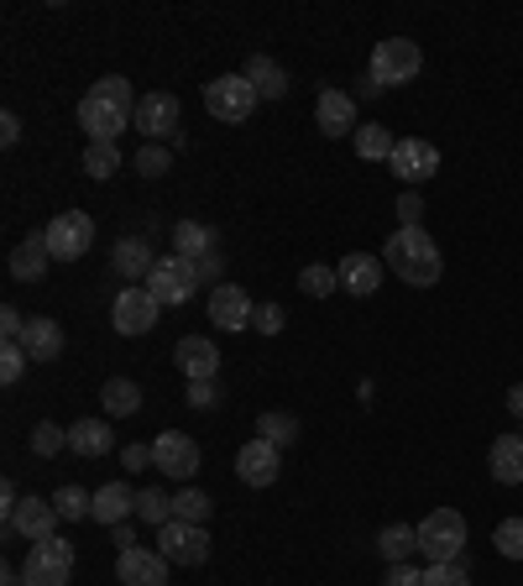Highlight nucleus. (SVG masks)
Here are the masks:
<instances>
[{
	"label": "nucleus",
	"mask_w": 523,
	"mask_h": 586,
	"mask_svg": "<svg viewBox=\"0 0 523 586\" xmlns=\"http://www.w3.org/2000/svg\"><path fill=\"white\" fill-rule=\"evenodd\" d=\"M383 267H393L408 289H435L440 273H445V257H440L435 236L424 225H398L383 246Z\"/></svg>",
	"instance_id": "nucleus-1"
},
{
	"label": "nucleus",
	"mask_w": 523,
	"mask_h": 586,
	"mask_svg": "<svg viewBox=\"0 0 523 586\" xmlns=\"http://www.w3.org/2000/svg\"><path fill=\"white\" fill-rule=\"evenodd\" d=\"M257 105H262V95H257V85H251L246 74H220V79H209L205 85V110L215 116V121H226V126H241Z\"/></svg>",
	"instance_id": "nucleus-2"
},
{
	"label": "nucleus",
	"mask_w": 523,
	"mask_h": 586,
	"mask_svg": "<svg viewBox=\"0 0 523 586\" xmlns=\"http://www.w3.org/2000/svg\"><path fill=\"white\" fill-rule=\"evenodd\" d=\"M466 550V518L455 508H435V514L418 524V555H430V566H445V560H461Z\"/></svg>",
	"instance_id": "nucleus-3"
},
{
	"label": "nucleus",
	"mask_w": 523,
	"mask_h": 586,
	"mask_svg": "<svg viewBox=\"0 0 523 586\" xmlns=\"http://www.w3.org/2000/svg\"><path fill=\"white\" fill-rule=\"evenodd\" d=\"M147 293H152L162 310H178V304H189L194 293H199V267L189 257H157L152 273H147Z\"/></svg>",
	"instance_id": "nucleus-4"
},
{
	"label": "nucleus",
	"mask_w": 523,
	"mask_h": 586,
	"mask_svg": "<svg viewBox=\"0 0 523 586\" xmlns=\"http://www.w3.org/2000/svg\"><path fill=\"white\" fill-rule=\"evenodd\" d=\"M418 69H424V52H418V42H408V37H383V42L372 48V79L383 89L418 79Z\"/></svg>",
	"instance_id": "nucleus-5"
},
{
	"label": "nucleus",
	"mask_w": 523,
	"mask_h": 586,
	"mask_svg": "<svg viewBox=\"0 0 523 586\" xmlns=\"http://www.w3.org/2000/svg\"><path fill=\"white\" fill-rule=\"evenodd\" d=\"M69 576H73V545L58 535L32 545L27 566H21V582L27 586H69Z\"/></svg>",
	"instance_id": "nucleus-6"
},
{
	"label": "nucleus",
	"mask_w": 523,
	"mask_h": 586,
	"mask_svg": "<svg viewBox=\"0 0 523 586\" xmlns=\"http://www.w3.org/2000/svg\"><path fill=\"white\" fill-rule=\"evenodd\" d=\"M48 252L52 262H79L95 246V221H89L85 209H63V215H52L48 221Z\"/></svg>",
	"instance_id": "nucleus-7"
},
{
	"label": "nucleus",
	"mask_w": 523,
	"mask_h": 586,
	"mask_svg": "<svg viewBox=\"0 0 523 586\" xmlns=\"http://www.w3.org/2000/svg\"><path fill=\"white\" fill-rule=\"evenodd\" d=\"M152 466L162 477H174V482H189L194 471H199V440L184 430H162L152 440Z\"/></svg>",
	"instance_id": "nucleus-8"
},
{
	"label": "nucleus",
	"mask_w": 523,
	"mask_h": 586,
	"mask_svg": "<svg viewBox=\"0 0 523 586\" xmlns=\"http://www.w3.org/2000/svg\"><path fill=\"white\" fill-rule=\"evenodd\" d=\"M387 168L398 173L403 184L414 189V184H430L440 173V147L424 137H398V147H393V157H387Z\"/></svg>",
	"instance_id": "nucleus-9"
},
{
	"label": "nucleus",
	"mask_w": 523,
	"mask_h": 586,
	"mask_svg": "<svg viewBox=\"0 0 523 586\" xmlns=\"http://www.w3.org/2000/svg\"><path fill=\"white\" fill-rule=\"evenodd\" d=\"M209 325L230 330V335L251 330V325H257V304H251V293L236 289V283H220V289L209 293Z\"/></svg>",
	"instance_id": "nucleus-10"
},
{
	"label": "nucleus",
	"mask_w": 523,
	"mask_h": 586,
	"mask_svg": "<svg viewBox=\"0 0 523 586\" xmlns=\"http://www.w3.org/2000/svg\"><path fill=\"white\" fill-rule=\"evenodd\" d=\"M157 550L168 555L174 566H205L209 560V535L205 524H168V529H157Z\"/></svg>",
	"instance_id": "nucleus-11"
},
{
	"label": "nucleus",
	"mask_w": 523,
	"mask_h": 586,
	"mask_svg": "<svg viewBox=\"0 0 523 586\" xmlns=\"http://www.w3.org/2000/svg\"><path fill=\"white\" fill-rule=\"evenodd\" d=\"M131 126H137L147 141L178 137V95H168V89H152V95H141L137 110H131Z\"/></svg>",
	"instance_id": "nucleus-12"
},
{
	"label": "nucleus",
	"mask_w": 523,
	"mask_h": 586,
	"mask_svg": "<svg viewBox=\"0 0 523 586\" xmlns=\"http://www.w3.org/2000/svg\"><path fill=\"white\" fill-rule=\"evenodd\" d=\"M157 304L147 289H131L126 283L121 293H116V304H110V320H116V335H147V330L157 325Z\"/></svg>",
	"instance_id": "nucleus-13"
},
{
	"label": "nucleus",
	"mask_w": 523,
	"mask_h": 586,
	"mask_svg": "<svg viewBox=\"0 0 523 586\" xmlns=\"http://www.w3.org/2000/svg\"><path fill=\"white\" fill-rule=\"evenodd\" d=\"M79 126H85L89 141H121V131L131 126V110L100 100V95H85L79 100Z\"/></svg>",
	"instance_id": "nucleus-14"
},
{
	"label": "nucleus",
	"mask_w": 523,
	"mask_h": 586,
	"mask_svg": "<svg viewBox=\"0 0 523 586\" xmlns=\"http://www.w3.org/2000/svg\"><path fill=\"white\" fill-rule=\"evenodd\" d=\"M283 471V450L273 446V440H246L241 456H236V477H241L246 487H273Z\"/></svg>",
	"instance_id": "nucleus-15"
},
{
	"label": "nucleus",
	"mask_w": 523,
	"mask_h": 586,
	"mask_svg": "<svg viewBox=\"0 0 523 586\" xmlns=\"http://www.w3.org/2000/svg\"><path fill=\"white\" fill-rule=\"evenodd\" d=\"M168 555L162 550H141V545H131V550H121V560H116V576H121V586H168Z\"/></svg>",
	"instance_id": "nucleus-16"
},
{
	"label": "nucleus",
	"mask_w": 523,
	"mask_h": 586,
	"mask_svg": "<svg viewBox=\"0 0 523 586\" xmlns=\"http://www.w3.org/2000/svg\"><path fill=\"white\" fill-rule=\"evenodd\" d=\"M174 362L189 382L215 378V372H220V345L209 341V335H184V341L174 345Z\"/></svg>",
	"instance_id": "nucleus-17"
},
{
	"label": "nucleus",
	"mask_w": 523,
	"mask_h": 586,
	"mask_svg": "<svg viewBox=\"0 0 523 586\" xmlns=\"http://www.w3.org/2000/svg\"><path fill=\"white\" fill-rule=\"evenodd\" d=\"M314 121H319V131L325 137H356V100L351 95H341V89H325L319 95V105H314Z\"/></svg>",
	"instance_id": "nucleus-18"
},
{
	"label": "nucleus",
	"mask_w": 523,
	"mask_h": 586,
	"mask_svg": "<svg viewBox=\"0 0 523 586\" xmlns=\"http://www.w3.org/2000/svg\"><path fill=\"white\" fill-rule=\"evenodd\" d=\"M6 529H17V535H27L32 545H42V539H52V529H58V508H52V498H21Z\"/></svg>",
	"instance_id": "nucleus-19"
},
{
	"label": "nucleus",
	"mask_w": 523,
	"mask_h": 586,
	"mask_svg": "<svg viewBox=\"0 0 523 586\" xmlns=\"http://www.w3.org/2000/svg\"><path fill=\"white\" fill-rule=\"evenodd\" d=\"M341 283H346V293H356V299H366V293H377V283H383V262L372 257V252H346L341 257Z\"/></svg>",
	"instance_id": "nucleus-20"
},
{
	"label": "nucleus",
	"mask_w": 523,
	"mask_h": 586,
	"mask_svg": "<svg viewBox=\"0 0 523 586\" xmlns=\"http://www.w3.org/2000/svg\"><path fill=\"white\" fill-rule=\"evenodd\" d=\"M487 466H492V482L519 487L523 482V434H497L487 450Z\"/></svg>",
	"instance_id": "nucleus-21"
},
{
	"label": "nucleus",
	"mask_w": 523,
	"mask_h": 586,
	"mask_svg": "<svg viewBox=\"0 0 523 586\" xmlns=\"http://www.w3.org/2000/svg\"><path fill=\"white\" fill-rule=\"evenodd\" d=\"M69 450H73V456L100 461V456H110V450H116V434H110V424H105V419H73V424H69Z\"/></svg>",
	"instance_id": "nucleus-22"
},
{
	"label": "nucleus",
	"mask_w": 523,
	"mask_h": 586,
	"mask_svg": "<svg viewBox=\"0 0 523 586\" xmlns=\"http://www.w3.org/2000/svg\"><path fill=\"white\" fill-rule=\"evenodd\" d=\"M21 345H27V357H32V362H58V357H63V330H58V320L37 314V320H27Z\"/></svg>",
	"instance_id": "nucleus-23"
},
{
	"label": "nucleus",
	"mask_w": 523,
	"mask_h": 586,
	"mask_svg": "<svg viewBox=\"0 0 523 586\" xmlns=\"http://www.w3.org/2000/svg\"><path fill=\"white\" fill-rule=\"evenodd\" d=\"M48 262H52L48 236L37 231V236H27V242L11 252V277H17V283H37V277L48 273Z\"/></svg>",
	"instance_id": "nucleus-24"
},
{
	"label": "nucleus",
	"mask_w": 523,
	"mask_h": 586,
	"mask_svg": "<svg viewBox=\"0 0 523 586\" xmlns=\"http://www.w3.org/2000/svg\"><path fill=\"white\" fill-rule=\"evenodd\" d=\"M126 514H137V492H131L126 482H110V487H100V492H95V514H89L95 524L116 529Z\"/></svg>",
	"instance_id": "nucleus-25"
},
{
	"label": "nucleus",
	"mask_w": 523,
	"mask_h": 586,
	"mask_svg": "<svg viewBox=\"0 0 523 586\" xmlns=\"http://www.w3.org/2000/svg\"><path fill=\"white\" fill-rule=\"evenodd\" d=\"M241 74L251 79V85H257L262 100H283V95H288V74H283L278 64L267 58V52H257V58H251V64H246Z\"/></svg>",
	"instance_id": "nucleus-26"
},
{
	"label": "nucleus",
	"mask_w": 523,
	"mask_h": 586,
	"mask_svg": "<svg viewBox=\"0 0 523 586\" xmlns=\"http://www.w3.org/2000/svg\"><path fill=\"white\" fill-rule=\"evenodd\" d=\"M152 252H147V242H137V236H126V242H116V252H110V267L131 283V277H147L152 273Z\"/></svg>",
	"instance_id": "nucleus-27"
},
{
	"label": "nucleus",
	"mask_w": 523,
	"mask_h": 586,
	"mask_svg": "<svg viewBox=\"0 0 523 586\" xmlns=\"http://www.w3.org/2000/svg\"><path fill=\"white\" fill-rule=\"evenodd\" d=\"M100 403H105V414L110 419H131L141 409V388L131 378H110L100 388Z\"/></svg>",
	"instance_id": "nucleus-28"
},
{
	"label": "nucleus",
	"mask_w": 523,
	"mask_h": 586,
	"mask_svg": "<svg viewBox=\"0 0 523 586\" xmlns=\"http://www.w3.org/2000/svg\"><path fill=\"white\" fill-rule=\"evenodd\" d=\"M414 550H418V529H408V524H387L383 535H377V555H383L387 566H408Z\"/></svg>",
	"instance_id": "nucleus-29"
},
{
	"label": "nucleus",
	"mask_w": 523,
	"mask_h": 586,
	"mask_svg": "<svg viewBox=\"0 0 523 586\" xmlns=\"http://www.w3.org/2000/svg\"><path fill=\"white\" fill-rule=\"evenodd\" d=\"M356 157H362V163H387V157H393V147H398V137H393V131H387V126H356Z\"/></svg>",
	"instance_id": "nucleus-30"
},
{
	"label": "nucleus",
	"mask_w": 523,
	"mask_h": 586,
	"mask_svg": "<svg viewBox=\"0 0 523 586\" xmlns=\"http://www.w3.org/2000/svg\"><path fill=\"white\" fill-rule=\"evenodd\" d=\"M209 246H215V231H209V225H199V221H178L174 225V252L178 257L199 262V257H209Z\"/></svg>",
	"instance_id": "nucleus-31"
},
{
	"label": "nucleus",
	"mask_w": 523,
	"mask_h": 586,
	"mask_svg": "<svg viewBox=\"0 0 523 586\" xmlns=\"http://www.w3.org/2000/svg\"><path fill=\"white\" fill-rule=\"evenodd\" d=\"M137 518L141 524H152V529H168V524H174V498L157 492V487H147V492H137Z\"/></svg>",
	"instance_id": "nucleus-32"
},
{
	"label": "nucleus",
	"mask_w": 523,
	"mask_h": 586,
	"mask_svg": "<svg viewBox=\"0 0 523 586\" xmlns=\"http://www.w3.org/2000/svg\"><path fill=\"white\" fill-rule=\"evenodd\" d=\"M116 168H121V147H116V141H89L85 147L89 178H116Z\"/></svg>",
	"instance_id": "nucleus-33"
},
{
	"label": "nucleus",
	"mask_w": 523,
	"mask_h": 586,
	"mask_svg": "<svg viewBox=\"0 0 523 586\" xmlns=\"http://www.w3.org/2000/svg\"><path fill=\"white\" fill-rule=\"evenodd\" d=\"M257 434H262V440H273V446H294V440H298V419L294 414H278V409H273V414H262L257 419Z\"/></svg>",
	"instance_id": "nucleus-34"
},
{
	"label": "nucleus",
	"mask_w": 523,
	"mask_h": 586,
	"mask_svg": "<svg viewBox=\"0 0 523 586\" xmlns=\"http://www.w3.org/2000/svg\"><path fill=\"white\" fill-rule=\"evenodd\" d=\"M335 283H341V273H335V267H325V262H309V267L298 273V289L309 293V299H330Z\"/></svg>",
	"instance_id": "nucleus-35"
},
{
	"label": "nucleus",
	"mask_w": 523,
	"mask_h": 586,
	"mask_svg": "<svg viewBox=\"0 0 523 586\" xmlns=\"http://www.w3.org/2000/svg\"><path fill=\"white\" fill-rule=\"evenodd\" d=\"M52 508H58V518H89L95 514V498H89L85 487H58V492H52Z\"/></svg>",
	"instance_id": "nucleus-36"
},
{
	"label": "nucleus",
	"mask_w": 523,
	"mask_h": 586,
	"mask_svg": "<svg viewBox=\"0 0 523 586\" xmlns=\"http://www.w3.org/2000/svg\"><path fill=\"white\" fill-rule=\"evenodd\" d=\"M209 508H215V502H209L199 487H189V492H178V498H174V518H178V524H205Z\"/></svg>",
	"instance_id": "nucleus-37"
},
{
	"label": "nucleus",
	"mask_w": 523,
	"mask_h": 586,
	"mask_svg": "<svg viewBox=\"0 0 523 586\" xmlns=\"http://www.w3.org/2000/svg\"><path fill=\"white\" fill-rule=\"evenodd\" d=\"M492 545H497L503 560H523V518H503L497 535H492Z\"/></svg>",
	"instance_id": "nucleus-38"
},
{
	"label": "nucleus",
	"mask_w": 523,
	"mask_h": 586,
	"mask_svg": "<svg viewBox=\"0 0 523 586\" xmlns=\"http://www.w3.org/2000/svg\"><path fill=\"white\" fill-rule=\"evenodd\" d=\"M89 95H100V100L121 105V110H137V95H131V85H126L121 74H105V79H95V89Z\"/></svg>",
	"instance_id": "nucleus-39"
},
{
	"label": "nucleus",
	"mask_w": 523,
	"mask_h": 586,
	"mask_svg": "<svg viewBox=\"0 0 523 586\" xmlns=\"http://www.w3.org/2000/svg\"><path fill=\"white\" fill-rule=\"evenodd\" d=\"M63 446H69V430H63V424H37V430H32V450L42 456V461L58 456Z\"/></svg>",
	"instance_id": "nucleus-40"
},
{
	"label": "nucleus",
	"mask_w": 523,
	"mask_h": 586,
	"mask_svg": "<svg viewBox=\"0 0 523 586\" xmlns=\"http://www.w3.org/2000/svg\"><path fill=\"white\" fill-rule=\"evenodd\" d=\"M174 168V153L168 147H157V141H147L137 153V173H147V178H162V173Z\"/></svg>",
	"instance_id": "nucleus-41"
},
{
	"label": "nucleus",
	"mask_w": 523,
	"mask_h": 586,
	"mask_svg": "<svg viewBox=\"0 0 523 586\" xmlns=\"http://www.w3.org/2000/svg\"><path fill=\"white\" fill-rule=\"evenodd\" d=\"M27 345H0V382H21V372H27Z\"/></svg>",
	"instance_id": "nucleus-42"
},
{
	"label": "nucleus",
	"mask_w": 523,
	"mask_h": 586,
	"mask_svg": "<svg viewBox=\"0 0 523 586\" xmlns=\"http://www.w3.org/2000/svg\"><path fill=\"white\" fill-rule=\"evenodd\" d=\"M424 586H471V576L461 570V560H445V566L424 570Z\"/></svg>",
	"instance_id": "nucleus-43"
},
{
	"label": "nucleus",
	"mask_w": 523,
	"mask_h": 586,
	"mask_svg": "<svg viewBox=\"0 0 523 586\" xmlns=\"http://www.w3.org/2000/svg\"><path fill=\"white\" fill-rule=\"evenodd\" d=\"M283 325H288L283 304H257V330L262 335H283Z\"/></svg>",
	"instance_id": "nucleus-44"
},
{
	"label": "nucleus",
	"mask_w": 523,
	"mask_h": 586,
	"mask_svg": "<svg viewBox=\"0 0 523 586\" xmlns=\"http://www.w3.org/2000/svg\"><path fill=\"white\" fill-rule=\"evenodd\" d=\"M189 403H194V409H215V403H220V388H215V378L189 382Z\"/></svg>",
	"instance_id": "nucleus-45"
},
{
	"label": "nucleus",
	"mask_w": 523,
	"mask_h": 586,
	"mask_svg": "<svg viewBox=\"0 0 523 586\" xmlns=\"http://www.w3.org/2000/svg\"><path fill=\"white\" fill-rule=\"evenodd\" d=\"M393 209H398V221H403V225H418V221H424V199H418L414 189H403Z\"/></svg>",
	"instance_id": "nucleus-46"
},
{
	"label": "nucleus",
	"mask_w": 523,
	"mask_h": 586,
	"mask_svg": "<svg viewBox=\"0 0 523 586\" xmlns=\"http://www.w3.org/2000/svg\"><path fill=\"white\" fill-rule=\"evenodd\" d=\"M121 466H126V471H141V466H152V446H126V450H121Z\"/></svg>",
	"instance_id": "nucleus-47"
},
{
	"label": "nucleus",
	"mask_w": 523,
	"mask_h": 586,
	"mask_svg": "<svg viewBox=\"0 0 523 586\" xmlns=\"http://www.w3.org/2000/svg\"><path fill=\"white\" fill-rule=\"evenodd\" d=\"M387 586H424V570H414V566H393V570H387Z\"/></svg>",
	"instance_id": "nucleus-48"
},
{
	"label": "nucleus",
	"mask_w": 523,
	"mask_h": 586,
	"mask_svg": "<svg viewBox=\"0 0 523 586\" xmlns=\"http://www.w3.org/2000/svg\"><path fill=\"white\" fill-rule=\"evenodd\" d=\"M0 141H6V147H17V141H21V116H17V110H6V116H0Z\"/></svg>",
	"instance_id": "nucleus-49"
},
{
	"label": "nucleus",
	"mask_w": 523,
	"mask_h": 586,
	"mask_svg": "<svg viewBox=\"0 0 523 586\" xmlns=\"http://www.w3.org/2000/svg\"><path fill=\"white\" fill-rule=\"evenodd\" d=\"M507 414L523 424V382H513V388H507Z\"/></svg>",
	"instance_id": "nucleus-50"
},
{
	"label": "nucleus",
	"mask_w": 523,
	"mask_h": 586,
	"mask_svg": "<svg viewBox=\"0 0 523 586\" xmlns=\"http://www.w3.org/2000/svg\"><path fill=\"white\" fill-rule=\"evenodd\" d=\"M194 267H199V277H220V257H215V252H209V257H199Z\"/></svg>",
	"instance_id": "nucleus-51"
},
{
	"label": "nucleus",
	"mask_w": 523,
	"mask_h": 586,
	"mask_svg": "<svg viewBox=\"0 0 523 586\" xmlns=\"http://www.w3.org/2000/svg\"><path fill=\"white\" fill-rule=\"evenodd\" d=\"M356 95H366V100H372V95H383V85H377V79H372V74H366L362 85H356Z\"/></svg>",
	"instance_id": "nucleus-52"
},
{
	"label": "nucleus",
	"mask_w": 523,
	"mask_h": 586,
	"mask_svg": "<svg viewBox=\"0 0 523 586\" xmlns=\"http://www.w3.org/2000/svg\"><path fill=\"white\" fill-rule=\"evenodd\" d=\"M0 586H27V582H21V570H6V576H0Z\"/></svg>",
	"instance_id": "nucleus-53"
},
{
	"label": "nucleus",
	"mask_w": 523,
	"mask_h": 586,
	"mask_svg": "<svg viewBox=\"0 0 523 586\" xmlns=\"http://www.w3.org/2000/svg\"><path fill=\"white\" fill-rule=\"evenodd\" d=\"M519 434H523V424H519Z\"/></svg>",
	"instance_id": "nucleus-54"
}]
</instances>
